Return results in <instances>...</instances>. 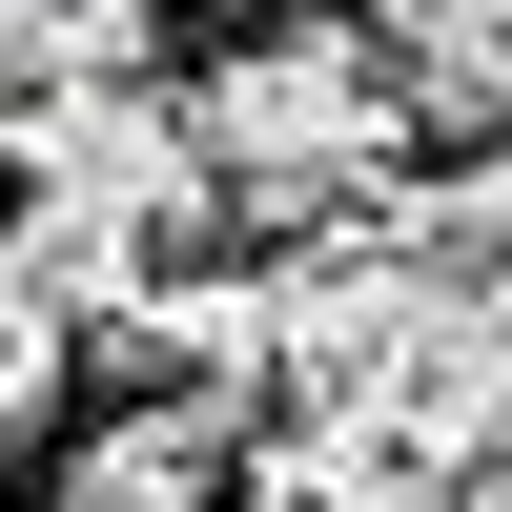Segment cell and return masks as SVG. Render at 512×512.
I'll use <instances>...</instances> for the list:
<instances>
[{"instance_id": "obj_1", "label": "cell", "mask_w": 512, "mask_h": 512, "mask_svg": "<svg viewBox=\"0 0 512 512\" xmlns=\"http://www.w3.org/2000/svg\"><path fill=\"white\" fill-rule=\"evenodd\" d=\"M185 123H205V164H226V205L246 226H349V205H390L410 185V62L328 0V21H267V41H226V62L185 82Z\"/></svg>"}, {"instance_id": "obj_2", "label": "cell", "mask_w": 512, "mask_h": 512, "mask_svg": "<svg viewBox=\"0 0 512 512\" xmlns=\"http://www.w3.org/2000/svg\"><path fill=\"white\" fill-rule=\"evenodd\" d=\"M246 431H267V390H144L103 410V431H62V512H226L246 492Z\"/></svg>"}, {"instance_id": "obj_3", "label": "cell", "mask_w": 512, "mask_h": 512, "mask_svg": "<svg viewBox=\"0 0 512 512\" xmlns=\"http://www.w3.org/2000/svg\"><path fill=\"white\" fill-rule=\"evenodd\" d=\"M349 21L410 62L431 123H512V0H349Z\"/></svg>"}, {"instance_id": "obj_4", "label": "cell", "mask_w": 512, "mask_h": 512, "mask_svg": "<svg viewBox=\"0 0 512 512\" xmlns=\"http://www.w3.org/2000/svg\"><path fill=\"white\" fill-rule=\"evenodd\" d=\"M82 349H103V328H82V287L0 246V451H21V431H62V410H82Z\"/></svg>"}, {"instance_id": "obj_5", "label": "cell", "mask_w": 512, "mask_h": 512, "mask_svg": "<svg viewBox=\"0 0 512 512\" xmlns=\"http://www.w3.org/2000/svg\"><path fill=\"white\" fill-rule=\"evenodd\" d=\"M431 226L472 246V267H512V123H472V185H431Z\"/></svg>"}]
</instances>
